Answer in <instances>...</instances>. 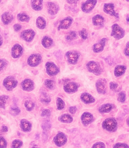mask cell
I'll return each mask as SVG.
<instances>
[{
    "label": "cell",
    "mask_w": 129,
    "mask_h": 148,
    "mask_svg": "<svg viewBox=\"0 0 129 148\" xmlns=\"http://www.w3.org/2000/svg\"><path fill=\"white\" fill-rule=\"evenodd\" d=\"M23 52V50L22 47L20 44H16L12 47L11 55L13 58H19L22 56Z\"/></svg>",
    "instance_id": "7c38bea8"
},
{
    "label": "cell",
    "mask_w": 129,
    "mask_h": 148,
    "mask_svg": "<svg viewBox=\"0 0 129 148\" xmlns=\"http://www.w3.org/2000/svg\"><path fill=\"white\" fill-rule=\"evenodd\" d=\"M17 18L21 22H29L30 21V17L25 13H19Z\"/></svg>",
    "instance_id": "f546056e"
},
{
    "label": "cell",
    "mask_w": 129,
    "mask_h": 148,
    "mask_svg": "<svg viewBox=\"0 0 129 148\" xmlns=\"http://www.w3.org/2000/svg\"><path fill=\"white\" fill-rule=\"evenodd\" d=\"M65 106V103L62 100V99H61L60 97H58L57 100V109L59 110H61L62 109H64Z\"/></svg>",
    "instance_id": "1f68e13d"
},
{
    "label": "cell",
    "mask_w": 129,
    "mask_h": 148,
    "mask_svg": "<svg viewBox=\"0 0 129 148\" xmlns=\"http://www.w3.org/2000/svg\"><path fill=\"white\" fill-rule=\"evenodd\" d=\"M77 38V34L74 31H71L68 33L66 36L67 40L72 41Z\"/></svg>",
    "instance_id": "4dcf8cb0"
},
{
    "label": "cell",
    "mask_w": 129,
    "mask_h": 148,
    "mask_svg": "<svg viewBox=\"0 0 129 148\" xmlns=\"http://www.w3.org/2000/svg\"><path fill=\"white\" fill-rule=\"evenodd\" d=\"M78 86L77 83L74 82H70L65 85L63 87L64 91L68 93H74L78 90Z\"/></svg>",
    "instance_id": "5bb4252c"
},
{
    "label": "cell",
    "mask_w": 129,
    "mask_h": 148,
    "mask_svg": "<svg viewBox=\"0 0 129 148\" xmlns=\"http://www.w3.org/2000/svg\"><path fill=\"white\" fill-rule=\"evenodd\" d=\"M41 101L45 103H48L50 102V99L46 94H42L41 97Z\"/></svg>",
    "instance_id": "ab89813d"
},
{
    "label": "cell",
    "mask_w": 129,
    "mask_h": 148,
    "mask_svg": "<svg viewBox=\"0 0 129 148\" xmlns=\"http://www.w3.org/2000/svg\"><path fill=\"white\" fill-rule=\"evenodd\" d=\"M81 119L83 124L87 125L93 122V116L91 113L85 112L81 116Z\"/></svg>",
    "instance_id": "d6986e66"
},
{
    "label": "cell",
    "mask_w": 129,
    "mask_h": 148,
    "mask_svg": "<svg viewBox=\"0 0 129 148\" xmlns=\"http://www.w3.org/2000/svg\"><path fill=\"white\" fill-rule=\"evenodd\" d=\"M37 27L40 29H44L46 27V21L43 17H39L36 22Z\"/></svg>",
    "instance_id": "83f0119b"
},
{
    "label": "cell",
    "mask_w": 129,
    "mask_h": 148,
    "mask_svg": "<svg viewBox=\"0 0 129 148\" xmlns=\"http://www.w3.org/2000/svg\"><path fill=\"white\" fill-rule=\"evenodd\" d=\"M18 84V81L14 77L12 76L7 77L3 82V85L8 91H12L15 88Z\"/></svg>",
    "instance_id": "3957f363"
},
{
    "label": "cell",
    "mask_w": 129,
    "mask_h": 148,
    "mask_svg": "<svg viewBox=\"0 0 129 148\" xmlns=\"http://www.w3.org/2000/svg\"><path fill=\"white\" fill-rule=\"evenodd\" d=\"M103 12L107 14L112 16L115 18L119 19L120 16L118 13L115 10V5L112 3H106L103 5Z\"/></svg>",
    "instance_id": "5b68a950"
},
{
    "label": "cell",
    "mask_w": 129,
    "mask_h": 148,
    "mask_svg": "<svg viewBox=\"0 0 129 148\" xmlns=\"http://www.w3.org/2000/svg\"><path fill=\"white\" fill-rule=\"evenodd\" d=\"M7 62L5 59H1L0 60V70L1 71L2 70L4 67L7 65Z\"/></svg>",
    "instance_id": "f6af8a7d"
},
{
    "label": "cell",
    "mask_w": 129,
    "mask_h": 148,
    "mask_svg": "<svg viewBox=\"0 0 129 148\" xmlns=\"http://www.w3.org/2000/svg\"><path fill=\"white\" fill-rule=\"evenodd\" d=\"M106 81L104 79H99L95 83L97 91L101 94H105L106 92Z\"/></svg>",
    "instance_id": "9a60e30c"
},
{
    "label": "cell",
    "mask_w": 129,
    "mask_h": 148,
    "mask_svg": "<svg viewBox=\"0 0 129 148\" xmlns=\"http://www.w3.org/2000/svg\"><path fill=\"white\" fill-rule=\"evenodd\" d=\"M127 123L128 126H129V117L127 119Z\"/></svg>",
    "instance_id": "db71d44e"
},
{
    "label": "cell",
    "mask_w": 129,
    "mask_h": 148,
    "mask_svg": "<svg viewBox=\"0 0 129 148\" xmlns=\"http://www.w3.org/2000/svg\"><path fill=\"white\" fill-rule=\"evenodd\" d=\"M51 114L50 111L49 109H45L42 111L41 113L42 116H50Z\"/></svg>",
    "instance_id": "ee69618b"
},
{
    "label": "cell",
    "mask_w": 129,
    "mask_h": 148,
    "mask_svg": "<svg viewBox=\"0 0 129 148\" xmlns=\"http://www.w3.org/2000/svg\"><path fill=\"white\" fill-rule=\"evenodd\" d=\"M25 108L28 111H31L35 107V104L30 100H27L24 104Z\"/></svg>",
    "instance_id": "836d02e7"
},
{
    "label": "cell",
    "mask_w": 129,
    "mask_h": 148,
    "mask_svg": "<svg viewBox=\"0 0 129 148\" xmlns=\"http://www.w3.org/2000/svg\"><path fill=\"white\" fill-rule=\"evenodd\" d=\"M114 148H129V146L127 144H125V143H118L115 144L114 145Z\"/></svg>",
    "instance_id": "b9f144b4"
},
{
    "label": "cell",
    "mask_w": 129,
    "mask_h": 148,
    "mask_svg": "<svg viewBox=\"0 0 129 148\" xmlns=\"http://www.w3.org/2000/svg\"><path fill=\"white\" fill-rule=\"evenodd\" d=\"M106 40L107 39L106 38H103L99 42L94 45L93 47V51L96 53H98L103 51Z\"/></svg>",
    "instance_id": "e0dca14e"
},
{
    "label": "cell",
    "mask_w": 129,
    "mask_h": 148,
    "mask_svg": "<svg viewBox=\"0 0 129 148\" xmlns=\"http://www.w3.org/2000/svg\"><path fill=\"white\" fill-rule=\"evenodd\" d=\"M125 31L117 24H114L112 26V32L111 36L114 37L117 40L123 38L125 36Z\"/></svg>",
    "instance_id": "7a4b0ae2"
},
{
    "label": "cell",
    "mask_w": 129,
    "mask_h": 148,
    "mask_svg": "<svg viewBox=\"0 0 129 148\" xmlns=\"http://www.w3.org/2000/svg\"><path fill=\"white\" fill-rule=\"evenodd\" d=\"M127 22H129V17H128L127 18H126Z\"/></svg>",
    "instance_id": "11a10c76"
},
{
    "label": "cell",
    "mask_w": 129,
    "mask_h": 148,
    "mask_svg": "<svg viewBox=\"0 0 129 148\" xmlns=\"http://www.w3.org/2000/svg\"><path fill=\"white\" fill-rule=\"evenodd\" d=\"M59 120L60 122L63 123H69L72 122L73 120V117L70 114H62L59 118Z\"/></svg>",
    "instance_id": "f1b7e54d"
},
{
    "label": "cell",
    "mask_w": 129,
    "mask_h": 148,
    "mask_svg": "<svg viewBox=\"0 0 129 148\" xmlns=\"http://www.w3.org/2000/svg\"><path fill=\"white\" fill-rule=\"evenodd\" d=\"M93 25L95 26H104L105 20L103 16L100 14L95 15L92 19Z\"/></svg>",
    "instance_id": "44dd1931"
},
{
    "label": "cell",
    "mask_w": 129,
    "mask_h": 148,
    "mask_svg": "<svg viewBox=\"0 0 129 148\" xmlns=\"http://www.w3.org/2000/svg\"><path fill=\"white\" fill-rule=\"evenodd\" d=\"M68 62L71 64H77L79 55L78 53L74 51H68L66 53Z\"/></svg>",
    "instance_id": "8fae6325"
},
{
    "label": "cell",
    "mask_w": 129,
    "mask_h": 148,
    "mask_svg": "<svg viewBox=\"0 0 129 148\" xmlns=\"http://www.w3.org/2000/svg\"><path fill=\"white\" fill-rule=\"evenodd\" d=\"M22 142L19 140H15L12 143V148H19L22 146Z\"/></svg>",
    "instance_id": "f35d334b"
},
{
    "label": "cell",
    "mask_w": 129,
    "mask_h": 148,
    "mask_svg": "<svg viewBox=\"0 0 129 148\" xmlns=\"http://www.w3.org/2000/svg\"><path fill=\"white\" fill-rule=\"evenodd\" d=\"M77 107H75V106H73V107H71L69 108V112L72 114H75L77 112Z\"/></svg>",
    "instance_id": "681fc988"
},
{
    "label": "cell",
    "mask_w": 129,
    "mask_h": 148,
    "mask_svg": "<svg viewBox=\"0 0 129 148\" xmlns=\"http://www.w3.org/2000/svg\"><path fill=\"white\" fill-rule=\"evenodd\" d=\"M53 43V41L51 38L48 36H45L42 39V45L44 47L47 49L50 48L52 46Z\"/></svg>",
    "instance_id": "d4e9b609"
},
{
    "label": "cell",
    "mask_w": 129,
    "mask_h": 148,
    "mask_svg": "<svg viewBox=\"0 0 129 148\" xmlns=\"http://www.w3.org/2000/svg\"><path fill=\"white\" fill-rule=\"evenodd\" d=\"M21 28H22V26L19 24H16L13 26V29L16 32H18V31H20Z\"/></svg>",
    "instance_id": "7dc6e473"
},
{
    "label": "cell",
    "mask_w": 129,
    "mask_h": 148,
    "mask_svg": "<svg viewBox=\"0 0 129 148\" xmlns=\"http://www.w3.org/2000/svg\"><path fill=\"white\" fill-rule=\"evenodd\" d=\"M45 66L47 74L50 76L56 75L59 73V69L53 62H48Z\"/></svg>",
    "instance_id": "277c9868"
},
{
    "label": "cell",
    "mask_w": 129,
    "mask_h": 148,
    "mask_svg": "<svg viewBox=\"0 0 129 148\" xmlns=\"http://www.w3.org/2000/svg\"><path fill=\"white\" fill-rule=\"evenodd\" d=\"M106 147V146L104 143L102 142H98L94 144L92 146V148H104Z\"/></svg>",
    "instance_id": "7bdbcfd3"
},
{
    "label": "cell",
    "mask_w": 129,
    "mask_h": 148,
    "mask_svg": "<svg viewBox=\"0 0 129 148\" xmlns=\"http://www.w3.org/2000/svg\"><path fill=\"white\" fill-rule=\"evenodd\" d=\"M20 127L22 131L27 133L31 131L32 125L31 123L27 120L22 119L20 123Z\"/></svg>",
    "instance_id": "603a6c76"
},
{
    "label": "cell",
    "mask_w": 129,
    "mask_h": 148,
    "mask_svg": "<svg viewBox=\"0 0 129 148\" xmlns=\"http://www.w3.org/2000/svg\"><path fill=\"white\" fill-rule=\"evenodd\" d=\"M117 100L120 102H125L126 100V94L123 91H121L118 94Z\"/></svg>",
    "instance_id": "d590c367"
},
{
    "label": "cell",
    "mask_w": 129,
    "mask_h": 148,
    "mask_svg": "<svg viewBox=\"0 0 129 148\" xmlns=\"http://www.w3.org/2000/svg\"><path fill=\"white\" fill-rule=\"evenodd\" d=\"M124 55L127 56H129V42L127 44L124 51Z\"/></svg>",
    "instance_id": "c3c4849f"
},
{
    "label": "cell",
    "mask_w": 129,
    "mask_h": 148,
    "mask_svg": "<svg viewBox=\"0 0 129 148\" xmlns=\"http://www.w3.org/2000/svg\"><path fill=\"white\" fill-rule=\"evenodd\" d=\"M79 36L83 40H86L88 38V33L86 29H83L79 33Z\"/></svg>",
    "instance_id": "74e56055"
},
{
    "label": "cell",
    "mask_w": 129,
    "mask_h": 148,
    "mask_svg": "<svg viewBox=\"0 0 129 148\" xmlns=\"http://www.w3.org/2000/svg\"><path fill=\"white\" fill-rule=\"evenodd\" d=\"M54 142L58 147H62L67 142V136L64 133H58L54 138Z\"/></svg>",
    "instance_id": "30bf717a"
},
{
    "label": "cell",
    "mask_w": 129,
    "mask_h": 148,
    "mask_svg": "<svg viewBox=\"0 0 129 148\" xmlns=\"http://www.w3.org/2000/svg\"><path fill=\"white\" fill-rule=\"evenodd\" d=\"M113 108V106L112 104H103L99 107L98 110L100 113H107L111 111Z\"/></svg>",
    "instance_id": "4316f807"
},
{
    "label": "cell",
    "mask_w": 129,
    "mask_h": 148,
    "mask_svg": "<svg viewBox=\"0 0 129 148\" xmlns=\"http://www.w3.org/2000/svg\"><path fill=\"white\" fill-rule=\"evenodd\" d=\"M47 7L48 13L51 15L57 14L59 10V6L53 2H48L47 3Z\"/></svg>",
    "instance_id": "ac0fdd59"
},
{
    "label": "cell",
    "mask_w": 129,
    "mask_h": 148,
    "mask_svg": "<svg viewBox=\"0 0 129 148\" xmlns=\"http://www.w3.org/2000/svg\"><path fill=\"white\" fill-rule=\"evenodd\" d=\"M42 57L39 53L32 54L28 59L27 63L30 66L35 67L39 65L41 62Z\"/></svg>",
    "instance_id": "8992f818"
},
{
    "label": "cell",
    "mask_w": 129,
    "mask_h": 148,
    "mask_svg": "<svg viewBox=\"0 0 129 148\" xmlns=\"http://www.w3.org/2000/svg\"><path fill=\"white\" fill-rule=\"evenodd\" d=\"M21 88L24 91L30 92L34 88V83L32 80L29 79H24L21 83Z\"/></svg>",
    "instance_id": "2e32d148"
},
{
    "label": "cell",
    "mask_w": 129,
    "mask_h": 148,
    "mask_svg": "<svg viewBox=\"0 0 129 148\" xmlns=\"http://www.w3.org/2000/svg\"><path fill=\"white\" fill-rule=\"evenodd\" d=\"M97 0H88L83 3L81 6V9L85 13H89L94 9L97 5Z\"/></svg>",
    "instance_id": "ba28073f"
},
{
    "label": "cell",
    "mask_w": 129,
    "mask_h": 148,
    "mask_svg": "<svg viewBox=\"0 0 129 148\" xmlns=\"http://www.w3.org/2000/svg\"><path fill=\"white\" fill-rule=\"evenodd\" d=\"M118 87V84L115 82H112L110 83V88L112 90H116L117 88Z\"/></svg>",
    "instance_id": "bcb514c9"
},
{
    "label": "cell",
    "mask_w": 129,
    "mask_h": 148,
    "mask_svg": "<svg viewBox=\"0 0 129 148\" xmlns=\"http://www.w3.org/2000/svg\"><path fill=\"white\" fill-rule=\"evenodd\" d=\"M43 1H31L30 5L33 9L36 11H40L43 8Z\"/></svg>",
    "instance_id": "cb8c5ba5"
},
{
    "label": "cell",
    "mask_w": 129,
    "mask_h": 148,
    "mask_svg": "<svg viewBox=\"0 0 129 148\" xmlns=\"http://www.w3.org/2000/svg\"><path fill=\"white\" fill-rule=\"evenodd\" d=\"M102 127L107 131L114 132L117 129V123L115 118H107L103 122Z\"/></svg>",
    "instance_id": "6da1fadb"
},
{
    "label": "cell",
    "mask_w": 129,
    "mask_h": 148,
    "mask_svg": "<svg viewBox=\"0 0 129 148\" xmlns=\"http://www.w3.org/2000/svg\"><path fill=\"white\" fill-rule=\"evenodd\" d=\"M10 114H12V116H18V114H20V112H21V110L18 107H12V108H10Z\"/></svg>",
    "instance_id": "8d00e7d4"
},
{
    "label": "cell",
    "mask_w": 129,
    "mask_h": 148,
    "mask_svg": "<svg viewBox=\"0 0 129 148\" xmlns=\"http://www.w3.org/2000/svg\"><path fill=\"white\" fill-rule=\"evenodd\" d=\"M36 33L32 29H27L21 33V37L23 40L27 42H30L34 39Z\"/></svg>",
    "instance_id": "9c48e42d"
},
{
    "label": "cell",
    "mask_w": 129,
    "mask_h": 148,
    "mask_svg": "<svg viewBox=\"0 0 129 148\" xmlns=\"http://www.w3.org/2000/svg\"><path fill=\"white\" fill-rule=\"evenodd\" d=\"M1 21L4 25L9 24L13 20V15L9 12H5L1 15Z\"/></svg>",
    "instance_id": "7402d4cb"
},
{
    "label": "cell",
    "mask_w": 129,
    "mask_h": 148,
    "mask_svg": "<svg viewBox=\"0 0 129 148\" xmlns=\"http://www.w3.org/2000/svg\"><path fill=\"white\" fill-rule=\"evenodd\" d=\"M7 143L3 137H0V147L1 148H6Z\"/></svg>",
    "instance_id": "60d3db41"
},
{
    "label": "cell",
    "mask_w": 129,
    "mask_h": 148,
    "mask_svg": "<svg viewBox=\"0 0 129 148\" xmlns=\"http://www.w3.org/2000/svg\"><path fill=\"white\" fill-rule=\"evenodd\" d=\"M44 84L47 88H48L50 90H52L55 87L54 82L51 79H46L44 81Z\"/></svg>",
    "instance_id": "e575fe53"
},
{
    "label": "cell",
    "mask_w": 129,
    "mask_h": 148,
    "mask_svg": "<svg viewBox=\"0 0 129 148\" xmlns=\"http://www.w3.org/2000/svg\"><path fill=\"white\" fill-rule=\"evenodd\" d=\"M81 100L86 104H91L95 101V99L90 94L88 93H83L80 97Z\"/></svg>",
    "instance_id": "ffe728a7"
},
{
    "label": "cell",
    "mask_w": 129,
    "mask_h": 148,
    "mask_svg": "<svg viewBox=\"0 0 129 148\" xmlns=\"http://www.w3.org/2000/svg\"><path fill=\"white\" fill-rule=\"evenodd\" d=\"M73 19L71 17H66L60 21V23L57 27L58 30L61 29H68L72 24Z\"/></svg>",
    "instance_id": "4fadbf2b"
},
{
    "label": "cell",
    "mask_w": 129,
    "mask_h": 148,
    "mask_svg": "<svg viewBox=\"0 0 129 148\" xmlns=\"http://www.w3.org/2000/svg\"><path fill=\"white\" fill-rule=\"evenodd\" d=\"M77 1H67V2H68V3L71 4L77 3Z\"/></svg>",
    "instance_id": "816d5d0a"
},
{
    "label": "cell",
    "mask_w": 129,
    "mask_h": 148,
    "mask_svg": "<svg viewBox=\"0 0 129 148\" xmlns=\"http://www.w3.org/2000/svg\"><path fill=\"white\" fill-rule=\"evenodd\" d=\"M86 67L88 71L90 73L95 74L96 75H99L101 73V69L99 64L95 62H89L86 64Z\"/></svg>",
    "instance_id": "52a82bcc"
},
{
    "label": "cell",
    "mask_w": 129,
    "mask_h": 148,
    "mask_svg": "<svg viewBox=\"0 0 129 148\" xmlns=\"http://www.w3.org/2000/svg\"><path fill=\"white\" fill-rule=\"evenodd\" d=\"M9 99V97L6 95H3L0 97V107L3 109H5V104L6 103L7 100Z\"/></svg>",
    "instance_id": "d6a6232c"
},
{
    "label": "cell",
    "mask_w": 129,
    "mask_h": 148,
    "mask_svg": "<svg viewBox=\"0 0 129 148\" xmlns=\"http://www.w3.org/2000/svg\"><path fill=\"white\" fill-rule=\"evenodd\" d=\"M1 46L2 44H3V38H2V36H1Z\"/></svg>",
    "instance_id": "f5cc1de1"
},
{
    "label": "cell",
    "mask_w": 129,
    "mask_h": 148,
    "mask_svg": "<svg viewBox=\"0 0 129 148\" xmlns=\"http://www.w3.org/2000/svg\"><path fill=\"white\" fill-rule=\"evenodd\" d=\"M8 128L6 126H2V127H1V132H3V133H5V132H8Z\"/></svg>",
    "instance_id": "f907efd6"
},
{
    "label": "cell",
    "mask_w": 129,
    "mask_h": 148,
    "mask_svg": "<svg viewBox=\"0 0 129 148\" xmlns=\"http://www.w3.org/2000/svg\"><path fill=\"white\" fill-rule=\"evenodd\" d=\"M126 67L124 65H119L115 68L114 74L117 77L121 76L125 73Z\"/></svg>",
    "instance_id": "484cf974"
}]
</instances>
